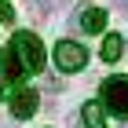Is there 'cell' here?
I'll return each instance as SVG.
<instances>
[{
  "mask_svg": "<svg viewBox=\"0 0 128 128\" xmlns=\"http://www.w3.org/2000/svg\"><path fill=\"white\" fill-rule=\"evenodd\" d=\"M8 55L22 66V73H40V70H44V44H40V37L30 33V30H18L11 37Z\"/></svg>",
  "mask_w": 128,
  "mask_h": 128,
  "instance_id": "cell-1",
  "label": "cell"
},
{
  "mask_svg": "<svg viewBox=\"0 0 128 128\" xmlns=\"http://www.w3.org/2000/svg\"><path fill=\"white\" fill-rule=\"evenodd\" d=\"M99 95H102V106L110 114H117V117L128 121V77H106L102 88H99Z\"/></svg>",
  "mask_w": 128,
  "mask_h": 128,
  "instance_id": "cell-2",
  "label": "cell"
},
{
  "mask_svg": "<svg viewBox=\"0 0 128 128\" xmlns=\"http://www.w3.org/2000/svg\"><path fill=\"white\" fill-rule=\"evenodd\" d=\"M55 66L66 70V73L84 70V66H88V48L77 44V40H59V44H55Z\"/></svg>",
  "mask_w": 128,
  "mask_h": 128,
  "instance_id": "cell-3",
  "label": "cell"
},
{
  "mask_svg": "<svg viewBox=\"0 0 128 128\" xmlns=\"http://www.w3.org/2000/svg\"><path fill=\"white\" fill-rule=\"evenodd\" d=\"M37 106H40V95H37L33 88H18L15 95H11V117H18V121L33 117Z\"/></svg>",
  "mask_w": 128,
  "mask_h": 128,
  "instance_id": "cell-4",
  "label": "cell"
},
{
  "mask_svg": "<svg viewBox=\"0 0 128 128\" xmlns=\"http://www.w3.org/2000/svg\"><path fill=\"white\" fill-rule=\"evenodd\" d=\"M77 26L84 33H102V30H106V11H102V8H80Z\"/></svg>",
  "mask_w": 128,
  "mask_h": 128,
  "instance_id": "cell-5",
  "label": "cell"
},
{
  "mask_svg": "<svg viewBox=\"0 0 128 128\" xmlns=\"http://www.w3.org/2000/svg\"><path fill=\"white\" fill-rule=\"evenodd\" d=\"M121 51H124V37H117V33H110L106 40H102V59L106 62H117Z\"/></svg>",
  "mask_w": 128,
  "mask_h": 128,
  "instance_id": "cell-6",
  "label": "cell"
},
{
  "mask_svg": "<svg viewBox=\"0 0 128 128\" xmlns=\"http://www.w3.org/2000/svg\"><path fill=\"white\" fill-rule=\"evenodd\" d=\"M80 117H84L88 128H102V124H106V121H102V102H84Z\"/></svg>",
  "mask_w": 128,
  "mask_h": 128,
  "instance_id": "cell-7",
  "label": "cell"
},
{
  "mask_svg": "<svg viewBox=\"0 0 128 128\" xmlns=\"http://www.w3.org/2000/svg\"><path fill=\"white\" fill-rule=\"evenodd\" d=\"M0 22H15V8L8 0H0Z\"/></svg>",
  "mask_w": 128,
  "mask_h": 128,
  "instance_id": "cell-8",
  "label": "cell"
}]
</instances>
